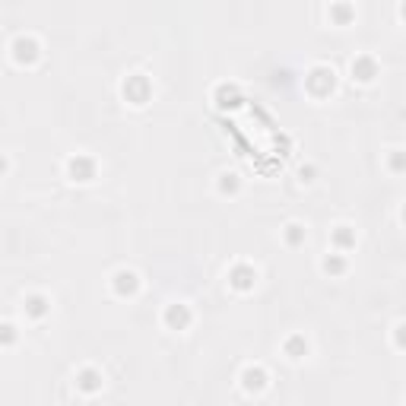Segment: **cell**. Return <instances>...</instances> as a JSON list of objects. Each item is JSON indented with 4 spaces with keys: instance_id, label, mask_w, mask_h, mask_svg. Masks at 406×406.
<instances>
[{
    "instance_id": "obj_1",
    "label": "cell",
    "mask_w": 406,
    "mask_h": 406,
    "mask_svg": "<svg viewBox=\"0 0 406 406\" xmlns=\"http://www.w3.org/2000/svg\"><path fill=\"white\" fill-rule=\"evenodd\" d=\"M304 89H308L314 99H327V95L336 89V70L327 67V63H317V67H311L308 76H304Z\"/></svg>"
},
{
    "instance_id": "obj_12",
    "label": "cell",
    "mask_w": 406,
    "mask_h": 406,
    "mask_svg": "<svg viewBox=\"0 0 406 406\" xmlns=\"http://www.w3.org/2000/svg\"><path fill=\"white\" fill-rule=\"evenodd\" d=\"M321 270L327 273L330 279L343 276V273L349 270V260H346V254H343V251H333V254H327V257L321 260Z\"/></svg>"
},
{
    "instance_id": "obj_13",
    "label": "cell",
    "mask_w": 406,
    "mask_h": 406,
    "mask_svg": "<svg viewBox=\"0 0 406 406\" xmlns=\"http://www.w3.org/2000/svg\"><path fill=\"white\" fill-rule=\"evenodd\" d=\"M308 340H304L302 333H292L289 340L283 343V352H285V359H292V362H302L304 355H308Z\"/></svg>"
},
{
    "instance_id": "obj_19",
    "label": "cell",
    "mask_w": 406,
    "mask_h": 406,
    "mask_svg": "<svg viewBox=\"0 0 406 406\" xmlns=\"http://www.w3.org/2000/svg\"><path fill=\"white\" fill-rule=\"evenodd\" d=\"M19 340V330L13 324H0V346H13Z\"/></svg>"
},
{
    "instance_id": "obj_2",
    "label": "cell",
    "mask_w": 406,
    "mask_h": 406,
    "mask_svg": "<svg viewBox=\"0 0 406 406\" xmlns=\"http://www.w3.org/2000/svg\"><path fill=\"white\" fill-rule=\"evenodd\" d=\"M95 175H99V162H95L92 156L76 152V156L67 159V178L73 184H89V181H95Z\"/></svg>"
},
{
    "instance_id": "obj_4",
    "label": "cell",
    "mask_w": 406,
    "mask_h": 406,
    "mask_svg": "<svg viewBox=\"0 0 406 406\" xmlns=\"http://www.w3.org/2000/svg\"><path fill=\"white\" fill-rule=\"evenodd\" d=\"M121 92H124V99L130 102V105H146L149 95H152V86H149V80H146L143 73H133V76H127V80H124Z\"/></svg>"
},
{
    "instance_id": "obj_8",
    "label": "cell",
    "mask_w": 406,
    "mask_h": 406,
    "mask_svg": "<svg viewBox=\"0 0 406 406\" xmlns=\"http://www.w3.org/2000/svg\"><path fill=\"white\" fill-rule=\"evenodd\" d=\"M349 73H352L355 82H371L378 76V61L371 54H359L352 63H349Z\"/></svg>"
},
{
    "instance_id": "obj_16",
    "label": "cell",
    "mask_w": 406,
    "mask_h": 406,
    "mask_svg": "<svg viewBox=\"0 0 406 406\" xmlns=\"http://www.w3.org/2000/svg\"><path fill=\"white\" fill-rule=\"evenodd\" d=\"M304 238H308V232H304L302 222H289V226L283 228V241H285L289 247H302Z\"/></svg>"
},
{
    "instance_id": "obj_5",
    "label": "cell",
    "mask_w": 406,
    "mask_h": 406,
    "mask_svg": "<svg viewBox=\"0 0 406 406\" xmlns=\"http://www.w3.org/2000/svg\"><path fill=\"white\" fill-rule=\"evenodd\" d=\"M162 324L168 330H187L190 324H194V311H190V304H184V302H171L168 308L162 311Z\"/></svg>"
},
{
    "instance_id": "obj_17",
    "label": "cell",
    "mask_w": 406,
    "mask_h": 406,
    "mask_svg": "<svg viewBox=\"0 0 406 406\" xmlns=\"http://www.w3.org/2000/svg\"><path fill=\"white\" fill-rule=\"evenodd\" d=\"M238 190H241V178L235 171H226L219 178V194H238Z\"/></svg>"
},
{
    "instance_id": "obj_14",
    "label": "cell",
    "mask_w": 406,
    "mask_h": 406,
    "mask_svg": "<svg viewBox=\"0 0 406 406\" xmlns=\"http://www.w3.org/2000/svg\"><path fill=\"white\" fill-rule=\"evenodd\" d=\"M76 387L86 393L102 390V371H95V368H80V371H76Z\"/></svg>"
},
{
    "instance_id": "obj_7",
    "label": "cell",
    "mask_w": 406,
    "mask_h": 406,
    "mask_svg": "<svg viewBox=\"0 0 406 406\" xmlns=\"http://www.w3.org/2000/svg\"><path fill=\"white\" fill-rule=\"evenodd\" d=\"M111 292L118 298H133L140 292V276L133 270H118L111 276Z\"/></svg>"
},
{
    "instance_id": "obj_3",
    "label": "cell",
    "mask_w": 406,
    "mask_h": 406,
    "mask_svg": "<svg viewBox=\"0 0 406 406\" xmlns=\"http://www.w3.org/2000/svg\"><path fill=\"white\" fill-rule=\"evenodd\" d=\"M10 54L19 67H32V63L42 57V44H38V38H32V35H19V38H13Z\"/></svg>"
},
{
    "instance_id": "obj_9",
    "label": "cell",
    "mask_w": 406,
    "mask_h": 406,
    "mask_svg": "<svg viewBox=\"0 0 406 406\" xmlns=\"http://www.w3.org/2000/svg\"><path fill=\"white\" fill-rule=\"evenodd\" d=\"M23 311H25V317H32V321H42V317H48L51 314L48 295H42V292H32V295H25Z\"/></svg>"
},
{
    "instance_id": "obj_21",
    "label": "cell",
    "mask_w": 406,
    "mask_h": 406,
    "mask_svg": "<svg viewBox=\"0 0 406 406\" xmlns=\"http://www.w3.org/2000/svg\"><path fill=\"white\" fill-rule=\"evenodd\" d=\"M6 171H10V159L0 156V175H6Z\"/></svg>"
},
{
    "instance_id": "obj_18",
    "label": "cell",
    "mask_w": 406,
    "mask_h": 406,
    "mask_svg": "<svg viewBox=\"0 0 406 406\" xmlns=\"http://www.w3.org/2000/svg\"><path fill=\"white\" fill-rule=\"evenodd\" d=\"M216 105H219V108L238 105V89H235V86H222V89H219V95H216Z\"/></svg>"
},
{
    "instance_id": "obj_11",
    "label": "cell",
    "mask_w": 406,
    "mask_h": 406,
    "mask_svg": "<svg viewBox=\"0 0 406 406\" xmlns=\"http://www.w3.org/2000/svg\"><path fill=\"white\" fill-rule=\"evenodd\" d=\"M327 16H330V23L333 25H349L355 19V6L349 4V0H333V4H330V10H327Z\"/></svg>"
},
{
    "instance_id": "obj_6",
    "label": "cell",
    "mask_w": 406,
    "mask_h": 406,
    "mask_svg": "<svg viewBox=\"0 0 406 406\" xmlns=\"http://www.w3.org/2000/svg\"><path fill=\"white\" fill-rule=\"evenodd\" d=\"M228 285L238 292H251L254 285H257V270H254L251 264H235L232 270H228Z\"/></svg>"
},
{
    "instance_id": "obj_10",
    "label": "cell",
    "mask_w": 406,
    "mask_h": 406,
    "mask_svg": "<svg viewBox=\"0 0 406 406\" xmlns=\"http://www.w3.org/2000/svg\"><path fill=\"white\" fill-rule=\"evenodd\" d=\"M241 387H245L247 393H260L266 387V371L260 365H247L245 371H241Z\"/></svg>"
},
{
    "instance_id": "obj_20",
    "label": "cell",
    "mask_w": 406,
    "mask_h": 406,
    "mask_svg": "<svg viewBox=\"0 0 406 406\" xmlns=\"http://www.w3.org/2000/svg\"><path fill=\"white\" fill-rule=\"evenodd\" d=\"M311 175H314V168H302V171H298V178H302V181H314Z\"/></svg>"
},
{
    "instance_id": "obj_15",
    "label": "cell",
    "mask_w": 406,
    "mask_h": 406,
    "mask_svg": "<svg viewBox=\"0 0 406 406\" xmlns=\"http://www.w3.org/2000/svg\"><path fill=\"white\" fill-rule=\"evenodd\" d=\"M330 241H333V251L346 254L349 247H355V228L352 226H336L333 235H330Z\"/></svg>"
}]
</instances>
